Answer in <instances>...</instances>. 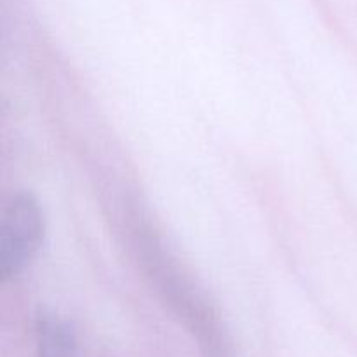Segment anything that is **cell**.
Listing matches in <instances>:
<instances>
[{
	"instance_id": "7a4b0ae2",
	"label": "cell",
	"mask_w": 357,
	"mask_h": 357,
	"mask_svg": "<svg viewBox=\"0 0 357 357\" xmlns=\"http://www.w3.org/2000/svg\"><path fill=\"white\" fill-rule=\"evenodd\" d=\"M38 357H79L77 338L66 321L58 316H40L35 326Z\"/></svg>"
},
{
	"instance_id": "6da1fadb",
	"label": "cell",
	"mask_w": 357,
	"mask_h": 357,
	"mask_svg": "<svg viewBox=\"0 0 357 357\" xmlns=\"http://www.w3.org/2000/svg\"><path fill=\"white\" fill-rule=\"evenodd\" d=\"M44 239V216L30 192H16L0 213V275H20L37 257Z\"/></svg>"
}]
</instances>
